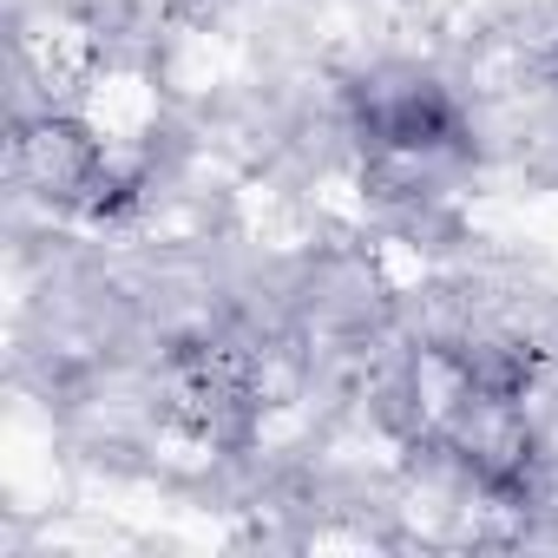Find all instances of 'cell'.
<instances>
[{"label": "cell", "instance_id": "3", "mask_svg": "<svg viewBox=\"0 0 558 558\" xmlns=\"http://www.w3.org/2000/svg\"><path fill=\"white\" fill-rule=\"evenodd\" d=\"M171 408L197 440L243 447L256 434V408H263L256 362L243 349H230V342H191L171 362Z\"/></svg>", "mask_w": 558, "mask_h": 558}, {"label": "cell", "instance_id": "2", "mask_svg": "<svg viewBox=\"0 0 558 558\" xmlns=\"http://www.w3.org/2000/svg\"><path fill=\"white\" fill-rule=\"evenodd\" d=\"M14 178L27 197L53 204V210H86V217H106L132 197V184L119 178L106 138L66 112H40V119H21L14 132Z\"/></svg>", "mask_w": 558, "mask_h": 558}, {"label": "cell", "instance_id": "1", "mask_svg": "<svg viewBox=\"0 0 558 558\" xmlns=\"http://www.w3.org/2000/svg\"><path fill=\"white\" fill-rule=\"evenodd\" d=\"M349 119L368 145V165H453L466 151L460 99L421 66H375L368 80H355Z\"/></svg>", "mask_w": 558, "mask_h": 558}]
</instances>
